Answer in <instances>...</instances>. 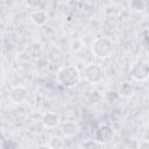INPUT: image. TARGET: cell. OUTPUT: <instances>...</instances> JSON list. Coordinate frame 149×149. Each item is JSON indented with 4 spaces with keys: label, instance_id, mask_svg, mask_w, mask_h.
<instances>
[{
    "label": "cell",
    "instance_id": "cell-1",
    "mask_svg": "<svg viewBox=\"0 0 149 149\" xmlns=\"http://www.w3.org/2000/svg\"><path fill=\"white\" fill-rule=\"evenodd\" d=\"M56 77H57L58 83L62 86L66 87V88L76 87L80 83V78H81L80 71L74 65H65V66H62L57 71Z\"/></svg>",
    "mask_w": 149,
    "mask_h": 149
},
{
    "label": "cell",
    "instance_id": "cell-2",
    "mask_svg": "<svg viewBox=\"0 0 149 149\" xmlns=\"http://www.w3.org/2000/svg\"><path fill=\"white\" fill-rule=\"evenodd\" d=\"M113 52V42L109 37H97L92 43V54L100 59L107 58Z\"/></svg>",
    "mask_w": 149,
    "mask_h": 149
},
{
    "label": "cell",
    "instance_id": "cell-3",
    "mask_svg": "<svg viewBox=\"0 0 149 149\" xmlns=\"http://www.w3.org/2000/svg\"><path fill=\"white\" fill-rule=\"evenodd\" d=\"M130 76L136 81H144L148 79L149 76V65L143 59H137L130 66Z\"/></svg>",
    "mask_w": 149,
    "mask_h": 149
},
{
    "label": "cell",
    "instance_id": "cell-4",
    "mask_svg": "<svg viewBox=\"0 0 149 149\" xmlns=\"http://www.w3.org/2000/svg\"><path fill=\"white\" fill-rule=\"evenodd\" d=\"M84 78L90 84H99L104 78V70L99 64L91 63L84 69Z\"/></svg>",
    "mask_w": 149,
    "mask_h": 149
},
{
    "label": "cell",
    "instance_id": "cell-5",
    "mask_svg": "<svg viewBox=\"0 0 149 149\" xmlns=\"http://www.w3.org/2000/svg\"><path fill=\"white\" fill-rule=\"evenodd\" d=\"M114 136V130L111 126L108 125H100L95 132L93 139L101 146V144H107Z\"/></svg>",
    "mask_w": 149,
    "mask_h": 149
},
{
    "label": "cell",
    "instance_id": "cell-6",
    "mask_svg": "<svg viewBox=\"0 0 149 149\" xmlns=\"http://www.w3.org/2000/svg\"><path fill=\"white\" fill-rule=\"evenodd\" d=\"M9 99L14 104H23L29 99V91L23 85H15L9 91Z\"/></svg>",
    "mask_w": 149,
    "mask_h": 149
},
{
    "label": "cell",
    "instance_id": "cell-7",
    "mask_svg": "<svg viewBox=\"0 0 149 149\" xmlns=\"http://www.w3.org/2000/svg\"><path fill=\"white\" fill-rule=\"evenodd\" d=\"M59 120H61L59 114L57 112H52V111L45 112L41 118V121H42L43 126L45 128H49V129L56 128L59 125Z\"/></svg>",
    "mask_w": 149,
    "mask_h": 149
},
{
    "label": "cell",
    "instance_id": "cell-8",
    "mask_svg": "<svg viewBox=\"0 0 149 149\" xmlns=\"http://www.w3.org/2000/svg\"><path fill=\"white\" fill-rule=\"evenodd\" d=\"M29 19L35 26L41 27V26H44L48 22V13L43 9H35L30 13Z\"/></svg>",
    "mask_w": 149,
    "mask_h": 149
},
{
    "label": "cell",
    "instance_id": "cell-9",
    "mask_svg": "<svg viewBox=\"0 0 149 149\" xmlns=\"http://www.w3.org/2000/svg\"><path fill=\"white\" fill-rule=\"evenodd\" d=\"M79 130V126L76 121H64L61 127V132L65 137L74 136Z\"/></svg>",
    "mask_w": 149,
    "mask_h": 149
},
{
    "label": "cell",
    "instance_id": "cell-10",
    "mask_svg": "<svg viewBox=\"0 0 149 149\" xmlns=\"http://www.w3.org/2000/svg\"><path fill=\"white\" fill-rule=\"evenodd\" d=\"M135 91V87H134V84L132 81H128V80H125L120 84L119 86V90H118V93H119V97H123V98H128L130 95H133Z\"/></svg>",
    "mask_w": 149,
    "mask_h": 149
},
{
    "label": "cell",
    "instance_id": "cell-11",
    "mask_svg": "<svg viewBox=\"0 0 149 149\" xmlns=\"http://www.w3.org/2000/svg\"><path fill=\"white\" fill-rule=\"evenodd\" d=\"M42 51H43L42 44L38 43V42H34V43H31L30 47L28 48V54H29L31 57H34V58H38V57H41Z\"/></svg>",
    "mask_w": 149,
    "mask_h": 149
},
{
    "label": "cell",
    "instance_id": "cell-12",
    "mask_svg": "<svg viewBox=\"0 0 149 149\" xmlns=\"http://www.w3.org/2000/svg\"><path fill=\"white\" fill-rule=\"evenodd\" d=\"M48 147L50 149H63L64 148V140L58 136V135H55L52 136L49 142H48Z\"/></svg>",
    "mask_w": 149,
    "mask_h": 149
},
{
    "label": "cell",
    "instance_id": "cell-13",
    "mask_svg": "<svg viewBox=\"0 0 149 149\" xmlns=\"http://www.w3.org/2000/svg\"><path fill=\"white\" fill-rule=\"evenodd\" d=\"M102 98L107 101V102H114V101H116L118 99H119V93H118V91H115V90H107V91H105V93L102 94Z\"/></svg>",
    "mask_w": 149,
    "mask_h": 149
},
{
    "label": "cell",
    "instance_id": "cell-14",
    "mask_svg": "<svg viewBox=\"0 0 149 149\" xmlns=\"http://www.w3.org/2000/svg\"><path fill=\"white\" fill-rule=\"evenodd\" d=\"M83 149H100V144L94 139H87L81 144Z\"/></svg>",
    "mask_w": 149,
    "mask_h": 149
},
{
    "label": "cell",
    "instance_id": "cell-15",
    "mask_svg": "<svg viewBox=\"0 0 149 149\" xmlns=\"http://www.w3.org/2000/svg\"><path fill=\"white\" fill-rule=\"evenodd\" d=\"M144 1H142V0H133V1H130L129 2V7H130V9L132 10H134V12H141L143 8H144Z\"/></svg>",
    "mask_w": 149,
    "mask_h": 149
},
{
    "label": "cell",
    "instance_id": "cell-16",
    "mask_svg": "<svg viewBox=\"0 0 149 149\" xmlns=\"http://www.w3.org/2000/svg\"><path fill=\"white\" fill-rule=\"evenodd\" d=\"M101 99H102V95H101L98 91H93V92H91V93L88 94V101H90L91 104H97V102H99Z\"/></svg>",
    "mask_w": 149,
    "mask_h": 149
},
{
    "label": "cell",
    "instance_id": "cell-17",
    "mask_svg": "<svg viewBox=\"0 0 149 149\" xmlns=\"http://www.w3.org/2000/svg\"><path fill=\"white\" fill-rule=\"evenodd\" d=\"M137 149H149V143L147 141H144V142H142V143L139 144Z\"/></svg>",
    "mask_w": 149,
    "mask_h": 149
},
{
    "label": "cell",
    "instance_id": "cell-18",
    "mask_svg": "<svg viewBox=\"0 0 149 149\" xmlns=\"http://www.w3.org/2000/svg\"><path fill=\"white\" fill-rule=\"evenodd\" d=\"M147 38H148V36H147V30H144V35H143V45H144V49H146V50H148Z\"/></svg>",
    "mask_w": 149,
    "mask_h": 149
},
{
    "label": "cell",
    "instance_id": "cell-19",
    "mask_svg": "<svg viewBox=\"0 0 149 149\" xmlns=\"http://www.w3.org/2000/svg\"><path fill=\"white\" fill-rule=\"evenodd\" d=\"M35 149H50V148L48 147V144H41V146H37Z\"/></svg>",
    "mask_w": 149,
    "mask_h": 149
}]
</instances>
